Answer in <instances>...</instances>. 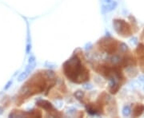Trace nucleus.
I'll return each mask as SVG.
<instances>
[{
    "label": "nucleus",
    "mask_w": 144,
    "mask_h": 118,
    "mask_svg": "<svg viewBox=\"0 0 144 118\" xmlns=\"http://www.w3.org/2000/svg\"><path fill=\"white\" fill-rule=\"evenodd\" d=\"M82 87H83L84 89H88V90H90V89H93V86L91 85V84H90V83H86V84H83Z\"/></svg>",
    "instance_id": "obj_9"
},
{
    "label": "nucleus",
    "mask_w": 144,
    "mask_h": 118,
    "mask_svg": "<svg viewBox=\"0 0 144 118\" xmlns=\"http://www.w3.org/2000/svg\"><path fill=\"white\" fill-rule=\"evenodd\" d=\"M111 62H112L113 64H117L118 62H119L120 57H118V55H115L114 57H112L111 58Z\"/></svg>",
    "instance_id": "obj_6"
},
{
    "label": "nucleus",
    "mask_w": 144,
    "mask_h": 118,
    "mask_svg": "<svg viewBox=\"0 0 144 118\" xmlns=\"http://www.w3.org/2000/svg\"><path fill=\"white\" fill-rule=\"evenodd\" d=\"M113 26L115 30L119 33V35H122L125 37L131 35V32L130 27L125 22V21L115 19L113 21Z\"/></svg>",
    "instance_id": "obj_1"
},
{
    "label": "nucleus",
    "mask_w": 144,
    "mask_h": 118,
    "mask_svg": "<svg viewBox=\"0 0 144 118\" xmlns=\"http://www.w3.org/2000/svg\"><path fill=\"white\" fill-rule=\"evenodd\" d=\"M117 6H118L117 2H115V1L111 2V1L107 5L103 6V10L105 11L106 12H110V11H114V10L115 9V8L117 7Z\"/></svg>",
    "instance_id": "obj_2"
},
{
    "label": "nucleus",
    "mask_w": 144,
    "mask_h": 118,
    "mask_svg": "<svg viewBox=\"0 0 144 118\" xmlns=\"http://www.w3.org/2000/svg\"><path fill=\"white\" fill-rule=\"evenodd\" d=\"M139 80L141 81V82H143L144 83V75H142V76H139Z\"/></svg>",
    "instance_id": "obj_12"
},
{
    "label": "nucleus",
    "mask_w": 144,
    "mask_h": 118,
    "mask_svg": "<svg viewBox=\"0 0 144 118\" xmlns=\"http://www.w3.org/2000/svg\"><path fill=\"white\" fill-rule=\"evenodd\" d=\"M144 111V105H138L136 107L134 108V112H133V116H139L142 114Z\"/></svg>",
    "instance_id": "obj_3"
},
{
    "label": "nucleus",
    "mask_w": 144,
    "mask_h": 118,
    "mask_svg": "<svg viewBox=\"0 0 144 118\" xmlns=\"http://www.w3.org/2000/svg\"><path fill=\"white\" fill-rule=\"evenodd\" d=\"M30 74V73L27 70H25L24 72H22L19 76V78H18V81H22L24 79H26L27 77H28V75Z\"/></svg>",
    "instance_id": "obj_5"
},
{
    "label": "nucleus",
    "mask_w": 144,
    "mask_h": 118,
    "mask_svg": "<svg viewBox=\"0 0 144 118\" xmlns=\"http://www.w3.org/2000/svg\"><path fill=\"white\" fill-rule=\"evenodd\" d=\"M11 84H12V81H10L9 82H8V83L6 84V86H5V89H7L8 88H9V87L11 86Z\"/></svg>",
    "instance_id": "obj_11"
},
{
    "label": "nucleus",
    "mask_w": 144,
    "mask_h": 118,
    "mask_svg": "<svg viewBox=\"0 0 144 118\" xmlns=\"http://www.w3.org/2000/svg\"><path fill=\"white\" fill-rule=\"evenodd\" d=\"M119 49H120V51L121 52L124 53V52H126V50L128 49V46H126V44H125V43H121L120 44V46H119Z\"/></svg>",
    "instance_id": "obj_7"
},
{
    "label": "nucleus",
    "mask_w": 144,
    "mask_h": 118,
    "mask_svg": "<svg viewBox=\"0 0 144 118\" xmlns=\"http://www.w3.org/2000/svg\"><path fill=\"white\" fill-rule=\"evenodd\" d=\"M131 113V108L129 105H125L122 109V114L123 116H129Z\"/></svg>",
    "instance_id": "obj_4"
},
{
    "label": "nucleus",
    "mask_w": 144,
    "mask_h": 118,
    "mask_svg": "<svg viewBox=\"0 0 144 118\" xmlns=\"http://www.w3.org/2000/svg\"><path fill=\"white\" fill-rule=\"evenodd\" d=\"M83 95H84V94L82 91H77L76 92H74V96L77 97L78 99H81L83 97Z\"/></svg>",
    "instance_id": "obj_8"
},
{
    "label": "nucleus",
    "mask_w": 144,
    "mask_h": 118,
    "mask_svg": "<svg viewBox=\"0 0 144 118\" xmlns=\"http://www.w3.org/2000/svg\"><path fill=\"white\" fill-rule=\"evenodd\" d=\"M142 71L144 72V65H143L142 66Z\"/></svg>",
    "instance_id": "obj_14"
},
{
    "label": "nucleus",
    "mask_w": 144,
    "mask_h": 118,
    "mask_svg": "<svg viewBox=\"0 0 144 118\" xmlns=\"http://www.w3.org/2000/svg\"><path fill=\"white\" fill-rule=\"evenodd\" d=\"M130 43H131V44H133V45H136V44L138 43V39H137V38H135V37L132 38L130 40Z\"/></svg>",
    "instance_id": "obj_10"
},
{
    "label": "nucleus",
    "mask_w": 144,
    "mask_h": 118,
    "mask_svg": "<svg viewBox=\"0 0 144 118\" xmlns=\"http://www.w3.org/2000/svg\"><path fill=\"white\" fill-rule=\"evenodd\" d=\"M143 89H144V88H143Z\"/></svg>",
    "instance_id": "obj_15"
},
{
    "label": "nucleus",
    "mask_w": 144,
    "mask_h": 118,
    "mask_svg": "<svg viewBox=\"0 0 144 118\" xmlns=\"http://www.w3.org/2000/svg\"><path fill=\"white\" fill-rule=\"evenodd\" d=\"M105 1H106L107 3H110V2H111V0H105Z\"/></svg>",
    "instance_id": "obj_13"
}]
</instances>
